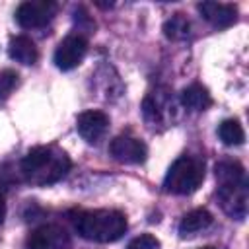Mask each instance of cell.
Wrapping results in <instances>:
<instances>
[{
  "mask_svg": "<svg viewBox=\"0 0 249 249\" xmlns=\"http://www.w3.org/2000/svg\"><path fill=\"white\" fill-rule=\"evenodd\" d=\"M216 196L222 210L235 220H243L247 214V179L241 163L231 160L216 163Z\"/></svg>",
  "mask_w": 249,
  "mask_h": 249,
  "instance_id": "obj_1",
  "label": "cell"
},
{
  "mask_svg": "<svg viewBox=\"0 0 249 249\" xmlns=\"http://www.w3.org/2000/svg\"><path fill=\"white\" fill-rule=\"evenodd\" d=\"M70 169V158L66 152L54 146H37L21 160V173L31 185H51L60 181Z\"/></svg>",
  "mask_w": 249,
  "mask_h": 249,
  "instance_id": "obj_2",
  "label": "cell"
},
{
  "mask_svg": "<svg viewBox=\"0 0 249 249\" xmlns=\"http://www.w3.org/2000/svg\"><path fill=\"white\" fill-rule=\"evenodd\" d=\"M76 231L95 243H111L123 237L126 231V216L119 210H86L74 220Z\"/></svg>",
  "mask_w": 249,
  "mask_h": 249,
  "instance_id": "obj_3",
  "label": "cell"
},
{
  "mask_svg": "<svg viewBox=\"0 0 249 249\" xmlns=\"http://www.w3.org/2000/svg\"><path fill=\"white\" fill-rule=\"evenodd\" d=\"M204 179V163L193 156L177 158L165 173L163 189L171 195H191L195 193Z\"/></svg>",
  "mask_w": 249,
  "mask_h": 249,
  "instance_id": "obj_4",
  "label": "cell"
},
{
  "mask_svg": "<svg viewBox=\"0 0 249 249\" xmlns=\"http://www.w3.org/2000/svg\"><path fill=\"white\" fill-rule=\"evenodd\" d=\"M56 14V4L51 0H27L16 10V19L25 29H37L47 25Z\"/></svg>",
  "mask_w": 249,
  "mask_h": 249,
  "instance_id": "obj_5",
  "label": "cell"
},
{
  "mask_svg": "<svg viewBox=\"0 0 249 249\" xmlns=\"http://www.w3.org/2000/svg\"><path fill=\"white\" fill-rule=\"evenodd\" d=\"M27 249H72V243L64 228L47 224L29 233Z\"/></svg>",
  "mask_w": 249,
  "mask_h": 249,
  "instance_id": "obj_6",
  "label": "cell"
},
{
  "mask_svg": "<svg viewBox=\"0 0 249 249\" xmlns=\"http://www.w3.org/2000/svg\"><path fill=\"white\" fill-rule=\"evenodd\" d=\"M86 53H88V41L82 35H68L58 43L54 51V64L60 70H72L84 60Z\"/></svg>",
  "mask_w": 249,
  "mask_h": 249,
  "instance_id": "obj_7",
  "label": "cell"
},
{
  "mask_svg": "<svg viewBox=\"0 0 249 249\" xmlns=\"http://www.w3.org/2000/svg\"><path fill=\"white\" fill-rule=\"evenodd\" d=\"M109 152L111 156L121 161V163H142L146 161L148 156V148L142 140L132 138V136H117L111 140L109 144Z\"/></svg>",
  "mask_w": 249,
  "mask_h": 249,
  "instance_id": "obj_8",
  "label": "cell"
},
{
  "mask_svg": "<svg viewBox=\"0 0 249 249\" xmlns=\"http://www.w3.org/2000/svg\"><path fill=\"white\" fill-rule=\"evenodd\" d=\"M107 126H109V117L103 111H97V109L84 111L76 119V128H78L80 136L86 142H91V144L97 142L107 132Z\"/></svg>",
  "mask_w": 249,
  "mask_h": 249,
  "instance_id": "obj_9",
  "label": "cell"
},
{
  "mask_svg": "<svg viewBox=\"0 0 249 249\" xmlns=\"http://www.w3.org/2000/svg\"><path fill=\"white\" fill-rule=\"evenodd\" d=\"M200 16L214 27H230L237 21V8L224 2H200L196 6Z\"/></svg>",
  "mask_w": 249,
  "mask_h": 249,
  "instance_id": "obj_10",
  "label": "cell"
},
{
  "mask_svg": "<svg viewBox=\"0 0 249 249\" xmlns=\"http://www.w3.org/2000/svg\"><path fill=\"white\" fill-rule=\"evenodd\" d=\"M8 54H10V58H14L16 62L25 64V66L35 64L37 58H39L37 47H35V43L27 35H16V37H12L10 43H8Z\"/></svg>",
  "mask_w": 249,
  "mask_h": 249,
  "instance_id": "obj_11",
  "label": "cell"
},
{
  "mask_svg": "<svg viewBox=\"0 0 249 249\" xmlns=\"http://www.w3.org/2000/svg\"><path fill=\"white\" fill-rule=\"evenodd\" d=\"M212 222H214V218H212V214L206 208H195V210L187 212L181 218V222H179V235L181 237L196 235L198 231L206 230Z\"/></svg>",
  "mask_w": 249,
  "mask_h": 249,
  "instance_id": "obj_12",
  "label": "cell"
},
{
  "mask_svg": "<svg viewBox=\"0 0 249 249\" xmlns=\"http://www.w3.org/2000/svg\"><path fill=\"white\" fill-rule=\"evenodd\" d=\"M181 103L189 111L200 113V111H204L212 105V97H210L208 89L202 88L200 84H191L181 91Z\"/></svg>",
  "mask_w": 249,
  "mask_h": 249,
  "instance_id": "obj_13",
  "label": "cell"
},
{
  "mask_svg": "<svg viewBox=\"0 0 249 249\" xmlns=\"http://www.w3.org/2000/svg\"><path fill=\"white\" fill-rule=\"evenodd\" d=\"M218 136L226 146H239L245 140V130L237 119H226L218 126Z\"/></svg>",
  "mask_w": 249,
  "mask_h": 249,
  "instance_id": "obj_14",
  "label": "cell"
},
{
  "mask_svg": "<svg viewBox=\"0 0 249 249\" xmlns=\"http://www.w3.org/2000/svg\"><path fill=\"white\" fill-rule=\"evenodd\" d=\"M191 33V23L185 14H173L163 23V35L171 41H183Z\"/></svg>",
  "mask_w": 249,
  "mask_h": 249,
  "instance_id": "obj_15",
  "label": "cell"
},
{
  "mask_svg": "<svg viewBox=\"0 0 249 249\" xmlns=\"http://www.w3.org/2000/svg\"><path fill=\"white\" fill-rule=\"evenodd\" d=\"M18 82H19V76L16 70L6 68L0 72V103L12 95V91L18 88Z\"/></svg>",
  "mask_w": 249,
  "mask_h": 249,
  "instance_id": "obj_16",
  "label": "cell"
},
{
  "mask_svg": "<svg viewBox=\"0 0 249 249\" xmlns=\"http://www.w3.org/2000/svg\"><path fill=\"white\" fill-rule=\"evenodd\" d=\"M126 249H160V239L150 233H142V235L134 237L126 245Z\"/></svg>",
  "mask_w": 249,
  "mask_h": 249,
  "instance_id": "obj_17",
  "label": "cell"
},
{
  "mask_svg": "<svg viewBox=\"0 0 249 249\" xmlns=\"http://www.w3.org/2000/svg\"><path fill=\"white\" fill-rule=\"evenodd\" d=\"M4 216H6V204H4V198L0 196V222L4 220Z\"/></svg>",
  "mask_w": 249,
  "mask_h": 249,
  "instance_id": "obj_18",
  "label": "cell"
},
{
  "mask_svg": "<svg viewBox=\"0 0 249 249\" xmlns=\"http://www.w3.org/2000/svg\"><path fill=\"white\" fill-rule=\"evenodd\" d=\"M202 249H216V247H202Z\"/></svg>",
  "mask_w": 249,
  "mask_h": 249,
  "instance_id": "obj_19",
  "label": "cell"
}]
</instances>
